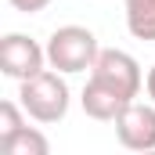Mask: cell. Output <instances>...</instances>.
<instances>
[{
	"instance_id": "obj_1",
	"label": "cell",
	"mask_w": 155,
	"mask_h": 155,
	"mask_svg": "<svg viewBox=\"0 0 155 155\" xmlns=\"http://www.w3.org/2000/svg\"><path fill=\"white\" fill-rule=\"evenodd\" d=\"M18 105L25 108V116L51 126V123H61L69 116V105H72V94H69V83L61 72L54 69H43L40 76L18 83Z\"/></svg>"
},
{
	"instance_id": "obj_2",
	"label": "cell",
	"mask_w": 155,
	"mask_h": 155,
	"mask_svg": "<svg viewBox=\"0 0 155 155\" xmlns=\"http://www.w3.org/2000/svg\"><path fill=\"white\" fill-rule=\"evenodd\" d=\"M47 65L61 76H72V72H90L101 47L97 36L87 29V25H58L51 36H47Z\"/></svg>"
},
{
	"instance_id": "obj_3",
	"label": "cell",
	"mask_w": 155,
	"mask_h": 155,
	"mask_svg": "<svg viewBox=\"0 0 155 155\" xmlns=\"http://www.w3.org/2000/svg\"><path fill=\"white\" fill-rule=\"evenodd\" d=\"M87 79L97 83V87H105V90H112L126 105H134L137 94H141V87H144V72H141L137 58L126 54V51H119V47H101V54H97V61H94V69H90Z\"/></svg>"
},
{
	"instance_id": "obj_4",
	"label": "cell",
	"mask_w": 155,
	"mask_h": 155,
	"mask_svg": "<svg viewBox=\"0 0 155 155\" xmlns=\"http://www.w3.org/2000/svg\"><path fill=\"white\" fill-rule=\"evenodd\" d=\"M43 69H51V65H47V47H40L33 36H25V33H7V36L0 40V72H4V76L25 83V79L40 76Z\"/></svg>"
},
{
	"instance_id": "obj_5",
	"label": "cell",
	"mask_w": 155,
	"mask_h": 155,
	"mask_svg": "<svg viewBox=\"0 0 155 155\" xmlns=\"http://www.w3.org/2000/svg\"><path fill=\"white\" fill-rule=\"evenodd\" d=\"M116 137L126 152L141 155V152H155V105H141L134 101L123 116L116 119Z\"/></svg>"
},
{
	"instance_id": "obj_6",
	"label": "cell",
	"mask_w": 155,
	"mask_h": 155,
	"mask_svg": "<svg viewBox=\"0 0 155 155\" xmlns=\"http://www.w3.org/2000/svg\"><path fill=\"white\" fill-rule=\"evenodd\" d=\"M123 11L130 36L155 43V0H123Z\"/></svg>"
},
{
	"instance_id": "obj_7",
	"label": "cell",
	"mask_w": 155,
	"mask_h": 155,
	"mask_svg": "<svg viewBox=\"0 0 155 155\" xmlns=\"http://www.w3.org/2000/svg\"><path fill=\"white\" fill-rule=\"evenodd\" d=\"M0 155H51V141H47L43 130L25 126L15 137H4L0 141Z\"/></svg>"
},
{
	"instance_id": "obj_8",
	"label": "cell",
	"mask_w": 155,
	"mask_h": 155,
	"mask_svg": "<svg viewBox=\"0 0 155 155\" xmlns=\"http://www.w3.org/2000/svg\"><path fill=\"white\" fill-rule=\"evenodd\" d=\"M22 116H25V108H22L18 101H0V141H4V137H15L18 130L29 126Z\"/></svg>"
},
{
	"instance_id": "obj_9",
	"label": "cell",
	"mask_w": 155,
	"mask_h": 155,
	"mask_svg": "<svg viewBox=\"0 0 155 155\" xmlns=\"http://www.w3.org/2000/svg\"><path fill=\"white\" fill-rule=\"evenodd\" d=\"M7 4H11L15 11H22V15H40L51 0H7Z\"/></svg>"
},
{
	"instance_id": "obj_10",
	"label": "cell",
	"mask_w": 155,
	"mask_h": 155,
	"mask_svg": "<svg viewBox=\"0 0 155 155\" xmlns=\"http://www.w3.org/2000/svg\"><path fill=\"white\" fill-rule=\"evenodd\" d=\"M144 94L152 97V105H155V65L148 69V76H144Z\"/></svg>"
},
{
	"instance_id": "obj_11",
	"label": "cell",
	"mask_w": 155,
	"mask_h": 155,
	"mask_svg": "<svg viewBox=\"0 0 155 155\" xmlns=\"http://www.w3.org/2000/svg\"><path fill=\"white\" fill-rule=\"evenodd\" d=\"M141 155H155V152H141Z\"/></svg>"
}]
</instances>
